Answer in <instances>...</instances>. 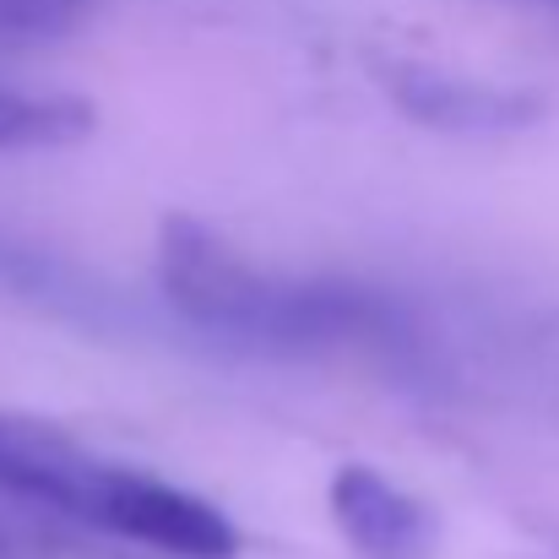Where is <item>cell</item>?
Segmentation results:
<instances>
[{"instance_id": "3957f363", "label": "cell", "mask_w": 559, "mask_h": 559, "mask_svg": "<svg viewBox=\"0 0 559 559\" xmlns=\"http://www.w3.org/2000/svg\"><path fill=\"white\" fill-rule=\"evenodd\" d=\"M374 82L385 87L391 109L440 136H516L544 120V98L527 87H500L478 76H456L424 60H374Z\"/></svg>"}, {"instance_id": "7a4b0ae2", "label": "cell", "mask_w": 559, "mask_h": 559, "mask_svg": "<svg viewBox=\"0 0 559 559\" xmlns=\"http://www.w3.org/2000/svg\"><path fill=\"white\" fill-rule=\"evenodd\" d=\"M0 495L175 559L239 555V533L212 500L126 462H109L44 418L0 413Z\"/></svg>"}, {"instance_id": "277c9868", "label": "cell", "mask_w": 559, "mask_h": 559, "mask_svg": "<svg viewBox=\"0 0 559 559\" xmlns=\"http://www.w3.org/2000/svg\"><path fill=\"white\" fill-rule=\"evenodd\" d=\"M326 506H332L337 533L359 559H429L440 544L435 511L365 462H348L332 478Z\"/></svg>"}, {"instance_id": "52a82bcc", "label": "cell", "mask_w": 559, "mask_h": 559, "mask_svg": "<svg viewBox=\"0 0 559 559\" xmlns=\"http://www.w3.org/2000/svg\"><path fill=\"white\" fill-rule=\"evenodd\" d=\"M527 5H544V11H559V0H527Z\"/></svg>"}, {"instance_id": "6da1fadb", "label": "cell", "mask_w": 559, "mask_h": 559, "mask_svg": "<svg viewBox=\"0 0 559 559\" xmlns=\"http://www.w3.org/2000/svg\"><path fill=\"white\" fill-rule=\"evenodd\" d=\"M158 283L164 305L190 332L299 359V354H337V348H413L407 310L359 283H321V277H277L245 261L195 217H164L158 234Z\"/></svg>"}, {"instance_id": "5b68a950", "label": "cell", "mask_w": 559, "mask_h": 559, "mask_svg": "<svg viewBox=\"0 0 559 559\" xmlns=\"http://www.w3.org/2000/svg\"><path fill=\"white\" fill-rule=\"evenodd\" d=\"M98 109L76 93H22L0 87V153H60L87 142Z\"/></svg>"}, {"instance_id": "8992f818", "label": "cell", "mask_w": 559, "mask_h": 559, "mask_svg": "<svg viewBox=\"0 0 559 559\" xmlns=\"http://www.w3.org/2000/svg\"><path fill=\"white\" fill-rule=\"evenodd\" d=\"M98 0H0V38H60L93 16Z\"/></svg>"}]
</instances>
